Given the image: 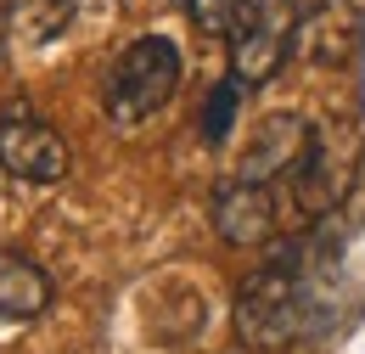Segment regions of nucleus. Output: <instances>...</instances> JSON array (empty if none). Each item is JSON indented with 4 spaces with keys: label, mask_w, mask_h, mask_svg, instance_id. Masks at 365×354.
<instances>
[{
    "label": "nucleus",
    "mask_w": 365,
    "mask_h": 354,
    "mask_svg": "<svg viewBox=\"0 0 365 354\" xmlns=\"http://www.w3.org/2000/svg\"><path fill=\"white\" fill-rule=\"evenodd\" d=\"M309 320H315V298H309L304 248H281L236 293V332L253 349H287V343H298L309 332Z\"/></svg>",
    "instance_id": "nucleus-1"
},
{
    "label": "nucleus",
    "mask_w": 365,
    "mask_h": 354,
    "mask_svg": "<svg viewBox=\"0 0 365 354\" xmlns=\"http://www.w3.org/2000/svg\"><path fill=\"white\" fill-rule=\"evenodd\" d=\"M175 85H180V51H175V40L140 34V40L113 62V74H107V90H101L107 118H113L118 130H135L152 113H163V101L175 96Z\"/></svg>",
    "instance_id": "nucleus-2"
},
{
    "label": "nucleus",
    "mask_w": 365,
    "mask_h": 354,
    "mask_svg": "<svg viewBox=\"0 0 365 354\" xmlns=\"http://www.w3.org/2000/svg\"><path fill=\"white\" fill-rule=\"evenodd\" d=\"M225 34H230V79L270 85L298 40V11H292V0H242Z\"/></svg>",
    "instance_id": "nucleus-3"
},
{
    "label": "nucleus",
    "mask_w": 365,
    "mask_h": 354,
    "mask_svg": "<svg viewBox=\"0 0 365 354\" xmlns=\"http://www.w3.org/2000/svg\"><path fill=\"white\" fill-rule=\"evenodd\" d=\"M0 169L29 186H56L68 175V141L29 101H11L0 107Z\"/></svg>",
    "instance_id": "nucleus-4"
},
{
    "label": "nucleus",
    "mask_w": 365,
    "mask_h": 354,
    "mask_svg": "<svg viewBox=\"0 0 365 354\" xmlns=\"http://www.w3.org/2000/svg\"><path fill=\"white\" fill-rule=\"evenodd\" d=\"M275 225H281V203H275V191L264 180H225L220 186V197H214V231H220V242L230 248H259V242H270Z\"/></svg>",
    "instance_id": "nucleus-5"
},
{
    "label": "nucleus",
    "mask_w": 365,
    "mask_h": 354,
    "mask_svg": "<svg viewBox=\"0 0 365 354\" xmlns=\"http://www.w3.org/2000/svg\"><path fill=\"white\" fill-rule=\"evenodd\" d=\"M360 11L349 6V0H320L309 17H298V40L292 51L304 56V62H320V68H343L354 51H360Z\"/></svg>",
    "instance_id": "nucleus-6"
},
{
    "label": "nucleus",
    "mask_w": 365,
    "mask_h": 354,
    "mask_svg": "<svg viewBox=\"0 0 365 354\" xmlns=\"http://www.w3.org/2000/svg\"><path fill=\"white\" fill-rule=\"evenodd\" d=\"M309 141H315V130H309L304 118H292V113L264 118V130H259V141H253V152L242 158V180H264V186H270L275 175H292V169L304 163Z\"/></svg>",
    "instance_id": "nucleus-7"
},
{
    "label": "nucleus",
    "mask_w": 365,
    "mask_h": 354,
    "mask_svg": "<svg viewBox=\"0 0 365 354\" xmlns=\"http://www.w3.org/2000/svg\"><path fill=\"white\" fill-rule=\"evenodd\" d=\"M51 304V275L23 253H0V320H34Z\"/></svg>",
    "instance_id": "nucleus-8"
},
{
    "label": "nucleus",
    "mask_w": 365,
    "mask_h": 354,
    "mask_svg": "<svg viewBox=\"0 0 365 354\" xmlns=\"http://www.w3.org/2000/svg\"><path fill=\"white\" fill-rule=\"evenodd\" d=\"M242 79H225V85H214V96L202 101V141L208 146H220L230 135V124H236V107H242Z\"/></svg>",
    "instance_id": "nucleus-9"
},
{
    "label": "nucleus",
    "mask_w": 365,
    "mask_h": 354,
    "mask_svg": "<svg viewBox=\"0 0 365 354\" xmlns=\"http://www.w3.org/2000/svg\"><path fill=\"white\" fill-rule=\"evenodd\" d=\"M68 6L73 0H11V17H17V29L29 40H46V34H56L68 23Z\"/></svg>",
    "instance_id": "nucleus-10"
},
{
    "label": "nucleus",
    "mask_w": 365,
    "mask_h": 354,
    "mask_svg": "<svg viewBox=\"0 0 365 354\" xmlns=\"http://www.w3.org/2000/svg\"><path fill=\"white\" fill-rule=\"evenodd\" d=\"M191 6V17H197V29H214V34H225L230 17H236V6L242 0H185Z\"/></svg>",
    "instance_id": "nucleus-11"
},
{
    "label": "nucleus",
    "mask_w": 365,
    "mask_h": 354,
    "mask_svg": "<svg viewBox=\"0 0 365 354\" xmlns=\"http://www.w3.org/2000/svg\"><path fill=\"white\" fill-rule=\"evenodd\" d=\"M6 17H11V0H0V34H6Z\"/></svg>",
    "instance_id": "nucleus-12"
}]
</instances>
